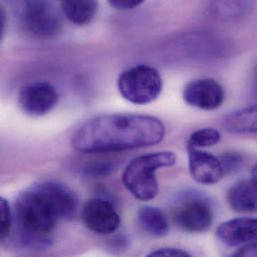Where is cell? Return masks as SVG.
Instances as JSON below:
<instances>
[{"label": "cell", "mask_w": 257, "mask_h": 257, "mask_svg": "<svg viewBox=\"0 0 257 257\" xmlns=\"http://www.w3.org/2000/svg\"><path fill=\"white\" fill-rule=\"evenodd\" d=\"M165 135L163 122L139 114H106L84 123L72 137L75 150L103 153L152 146Z\"/></svg>", "instance_id": "6da1fadb"}, {"label": "cell", "mask_w": 257, "mask_h": 257, "mask_svg": "<svg viewBox=\"0 0 257 257\" xmlns=\"http://www.w3.org/2000/svg\"><path fill=\"white\" fill-rule=\"evenodd\" d=\"M77 199L67 186L45 181L23 192L15 203V217L25 240L39 242L51 233L59 219L75 215Z\"/></svg>", "instance_id": "7a4b0ae2"}, {"label": "cell", "mask_w": 257, "mask_h": 257, "mask_svg": "<svg viewBox=\"0 0 257 257\" xmlns=\"http://www.w3.org/2000/svg\"><path fill=\"white\" fill-rule=\"evenodd\" d=\"M176 162V155L171 151H160L138 156L131 160L122 174L125 188L137 199L148 201L158 194L156 171L170 167Z\"/></svg>", "instance_id": "3957f363"}, {"label": "cell", "mask_w": 257, "mask_h": 257, "mask_svg": "<svg viewBox=\"0 0 257 257\" xmlns=\"http://www.w3.org/2000/svg\"><path fill=\"white\" fill-rule=\"evenodd\" d=\"M117 85L124 99L143 105L158 98L162 91V78L154 67L140 64L122 72Z\"/></svg>", "instance_id": "277c9868"}, {"label": "cell", "mask_w": 257, "mask_h": 257, "mask_svg": "<svg viewBox=\"0 0 257 257\" xmlns=\"http://www.w3.org/2000/svg\"><path fill=\"white\" fill-rule=\"evenodd\" d=\"M173 220L182 230L201 233L209 229L213 222V209L210 202L200 195L182 198L173 209Z\"/></svg>", "instance_id": "5b68a950"}, {"label": "cell", "mask_w": 257, "mask_h": 257, "mask_svg": "<svg viewBox=\"0 0 257 257\" xmlns=\"http://www.w3.org/2000/svg\"><path fill=\"white\" fill-rule=\"evenodd\" d=\"M25 30L36 38H51L59 33L61 21L51 3L27 1L21 14Z\"/></svg>", "instance_id": "8992f818"}, {"label": "cell", "mask_w": 257, "mask_h": 257, "mask_svg": "<svg viewBox=\"0 0 257 257\" xmlns=\"http://www.w3.org/2000/svg\"><path fill=\"white\" fill-rule=\"evenodd\" d=\"M58 102L56 89L47 82H34L21 88L18 104L22 111L30 116H43L49 113Z\"/></svg>", "instance_id": "52a82bcc"}, {"label": "cell", "mask_w": 257, "mask_h": 257, "mask_svg": "<svg viewBox=\"0 0 257 257\" xmlns=\"http://www.w3.org/2000/svg\"><path fill=\"white\" fill-rule=\"evenodd\" d=\"M81 217L86 227L98 234L113 233L120 225V217L112 203L101 198L86 201Z\"/></svg>", "instance_id": "ba28073f"}, {"label": "cell", "mask_w": 257, "mask_h": 257, "mask_svg": "<svg viewBox=\"0 0 257 257\" xmlns=\"http://www.w3.org/2000/svg\"><path fill=\"white\" fill-rule=\"evenodd\" d=\"M184 101L196 108L214 110L225 99L223 87L212 78H202L188 83L183 90Z\"/></svg>", "instance_id": "9c48e42d"}, {"label": "cell", "mask_w": 257, "mask_h": 257, "mask_svg": "<svg viewBox=\"0 0 257 257\" xmlns=\"http://www.w3.org/2000/svg\"><path fill=\"white\" fill-rule=\"evenodd\" d=\"M189 171L192 178L201 184H214L224 175L219 158L198 148L187 146Z\"/></svg>", "instance_id": "30bf717a"}, {"label": "cell", "mask_w": 257, "mask_h": 257, "mask_svg": "<svg viewBox=\"0 0 257 257\" xmlns=\"http://www.w3.org/2000/svg\"><path fill=\"white\" fill-rule=\"evenodd\" d=\"M216 235L228 246H238L257 242V218L239 217L221 223Z\"/></svg>", "instance_id": "8fae6325"}, {"label": "cell", "mask_w": 257, "mask_h": 257, "mask_svg": "<svg viewBox=\"0 0 257 257\" xmlns=\"http://www.w3.org/2000/svg\"><path fill=\"white\" fill-rule=\"evenodd\" d=\"M231 209L239 213H252L257 211V187L250 180H241L233 184L226 195Z\"/></svg>", "instance_id": "7c38bea8"}, {"label": "cell", "mask_w": 257, "mask_h": 257, "mask_svg": "<svg viewBox=\"0 0 257 257\" xmlns=\"http://www.w3.org/2000/svg\"><path fill=\"white\" fill-rule=\"evenodd\" d=\"M222 126L234 134H257V104L228 114Z\"/></svg>", "instance_id": "4fadbf2b"}, {"label": "cell", "mask_w": 257, "mask_h": 257, "mask_svg": "<svg viewBox=\"0 0 257 257\" xmlns=\"http://www.w3.org/2000/svg\"><path fill=\"white\" fill-rule=\"evenodd\" d=\"M65 17L72 23L84 25L89 23L95 16L98 3L93 0H66L60 3Z\"/></svg>", "instance_id": "5bb4252c"}, {"label": "cell", "mask_w": 257, "mask_h": 257, "mask_svg": "<svg viewBox=\"0 0 257 257\" xmlns=\"http://www.w3.org/2000/svg\"><path fill=\"white\" fill-rule=\"evenodd\" d=\"M138 220L142 228L150 235L162 237L169 231V222L164 212L154 206H144L138 211Z\"/></svg>", "instance_id": "9a60e30c"}, {"label": "cell", "mask_w": 257, "mask_h": 257, "mask_svg": "<svg viewBox=\"0 0 257 257\" xmlns=\"http://www.w3.org/2000/svg\"><path fill=\"white\" fill-rule=\"evenodd\" d=\"M221 139V134L217 129L206 127L192 132L188 138L187 146L194 148L210 147L217 144Z\"/></svg>", "instance_id": "2e32d148"}, {"label": "cell", "mask_w": 257, "mask_h": 257, "mask_svg": "<svg viewBox=\"0 0 257 257\" xmlns=\"http://www.w3.org/2000/svg\"><path fill=\"white\" fill-rule=\"evenodd\" d=\"M0 221H1V239L4 240L9 236L11 229V210L8 201L5 198L0 199Z\"/></svg>", "instance_id": "e0dca14e"}, {"label": "cell", "mask_w": 257, "mask_h": 257, "mask_svg": "<svg viewBox=\"0 0 257 257\" xmlns=\"http://www.w3.org/2000/svg\"><path fill=\"white\" fill-rule=\"evenodd\" d=\"M220 161H221V164L223 166L224 172H226V171H232L235 168H237L238 165L241 163V158L237 154L230 153V154L223 155L221 157Z\"/></svg>", "instance_id": "ac0fdd59"}, {"label": "cell", "mask_w": 257, "mask_h": 257, "mask_svg": "<svg viewBox=\"0 0 257 257\" xmlns=\"http://www.w3.org/2000/svg\"><path fill=\"white\" fill-rule=\"evenodd\" d=\"M147 257H191L186 251L177 248H161L151 252Z\"/></svg>", "instance_id": "d6986e66"}, {"label": "cell", "mask_w": 257, "mask_h": 257, "mask_svg": "<svg viewBox=\"0 0 257 257\" xmlns=\"http://www.w3.org/2000/svg\"><path fill=\"white\" fill-rule=\"evenodd\" d=\"M143 0H110L109 4L116 9H133L142 4Z\"/></svg>", "instance_id": "ffe728a7"}, {"label": "cell", "mask_w": 257, "mask_h": 257, "mask_svg": "<svg viewBox=\"0 0 257 257\" xmlns=\"http://www.w3.org/2000/svg\"><path fill=\"white\" fill-rule=\"evenodd\" d=\"M232 257H257V242L240 248Z\"/></svg>", "instance_id": "44dd1931"}, {"label": "cell", "mask_w": 257, "mask_h": 257, "mask_svg": "<svg viewBox=\"0 0 257 257\" xmlns=\"http://www.w3.org/2000/svg\"><path fill=\"white\" fill-rule=\"evenodd\" d=\"M5 20H6V15L3 9H1L0 11V33L1 35L4 32V28H5Z\"/></svg>", "instance_id": "7402d4cb"}, {"label": "cell", "mask_w": 257, "mask_h": 257, "mask_svg": "<svg viewBox=\"0 0 257 257\" xmlns=\"http://www.w3.org/2000/svg\"><path fill=\"white\" fill-rule=\"evenodd\" d=\"M251 176H252V178H251V180L254 182V184L256 185L257 187V163L253 166V168H252V171H251Z\"/></svg>", "instance_id": "603a6c76"}, {"label": "cell", "mask_w": 257, "mask_h": 257, "mask_svg": "<svg viewBox=\"0 0 257 257\" xmlns=\"http://www.w3.org/2000/svg\"><path fill=\"white\" fill-rule=\"evenodd\" d=\"M253 93H254V96L257 98V67L255 73H254V78H253Z\"/></svg>", "instance_id": "cb8c5ba5"}]
</instances>
